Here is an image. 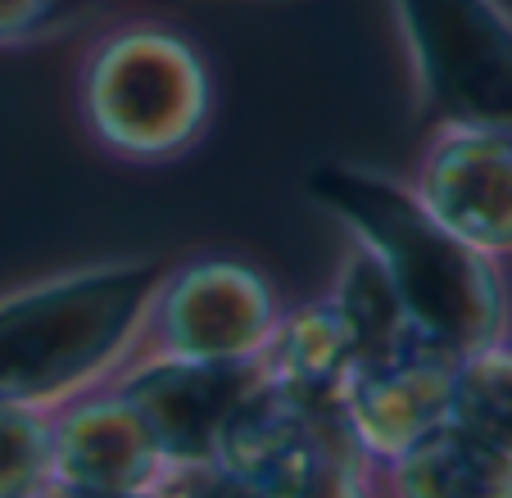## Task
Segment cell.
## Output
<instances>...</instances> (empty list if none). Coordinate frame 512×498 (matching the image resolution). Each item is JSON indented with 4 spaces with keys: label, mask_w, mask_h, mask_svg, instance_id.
<instances>
[{
    "label": "cell",
    "mask_w": 512,
    "mask_h": 498,
    "mask_svg": "<svg viewBox=\"0 0 512 498\" xmlns=\"http://www.w3.org/2000/svg\"><path fill=\"white\" fill-rule=\"evenodd\" d=\"M381 471L399 498H512V462L454 422L435 426Z\"/></svg>",
    "instance_id": "11"
},
{
    "label": "cell",
    "mask_w": 512,
    "mask_h": 498,
    "mask_svg": "<svg viewBox=\"0 0 512 498\" xmlns=\"http://www.w3.org/2000/svg\"><path fill=\"white\" fill-rule=\"evenodd\" d=\"M50 408L0 399V498H46Z\"/></svg>",
    "instance_id": "14"
},
{
    "label": "cell",
    "mask_w": 512,
    "mask_h": 498,
    "mask_svg": "<svg viewBox=\"0 0 512 498\" xmlns=\"http://www.w3.org/2000/svg\"><path fill=\"white\" fill-rule=\"evenodd\" d=\"M173 467L145 417L114 385L78 394L50 412V489L141 494L164 489Z\"/></svg>",
    "instance_id": "9"
},
{
    "label": "cell",
    "mask_w": 512,
    "mask_h": 498,
    "mask_svg": "<svg viewBox=\"0 0 512 498\" xmlns=\"http://www.w3.org/2000/svg\"><path fill=\"white\" fill-rule=\"evenodd\" d=\"M358 367V345L336 299L322 295L300 308H281L272 345L263 354V372L281 394L309 408L313 417L340 422V390Z\"/></svg>",
    "instance_id": "10"
},
{
    "label": "cell",
    "mask_w": 512,
    "mask_h": 498,
    "mask_svg": "<svg viewBox=\"0 0 512 498\" xmlns=\"http://www.w3.org/2000/svg\"><path fill=\"white\" fill-rule=\"evenodd\" d=\"M449 422L472 431L490 449L512 462V345H485L463 354L454 367V394H449Z\"/></svg>",
    "instance_id": "13"
},
{
    "label": "cell",
    "mask_w": 512,
    "mask_h": 498,
    "mask_svg": "<svg viewBox=\"0 0 512 498\" xmlns=\"http://www.w3.org/2000/svg\"><path fill=\"white\" fill-rule=\"evenodd\" d=\"M59 0H0V46H23L41 37L55 19Z\"/></svg>",
    "instance_id": "16"
},
{
    "label": "cell",
    "mask_w": 512,
    "mask_h": 498,
    "mask_svg": "<svg viewBox=\"0 0 512 498\" xmlns=\"http://www.w3.org/2000/svg\"><path fill=\"white\" fill-rule=\"evenodd\" d=\"M363 471H368V462L358 458L354 449H336L327 453V462L313 471V480L295 498H372Z\"/></svg>",
    "instance_id": "15"
},
{
    "label": "cell",
    "mask_w": 512,
    "mask_h": 498,
    "mask_svg": "<svg viewBox=\"0 0 512 498\" xmlns=\"http://www.w3.org/2000/svg\"><path fill=\"white\" fill-rule=\"evenodd\" d=\"M331 299H336V308L345 313L349 331H354L358 363L390 358L399 349H408L413 340H422L413 331V322H408V313L399 308L390 281L381 277V268L368 254H358L354 245H349V259L340 268L336 286H331Z\"/></svg>",
    "instance_id": "12"
},
{
    "label": "cell",
    "mask_w": 512,
    "mask_h": 498,
    "mask_svg": "<svg viewBox=\"0 0 512 498\" xmlns=\"http://www.w3.org/2000/svg\"><path fill=\"white\" fill-rule=\"evenodd\" d=\"M46 498H173L168 489H141V494H73V489H46Z\"/></svg>",
    "instance_id": "17"
},
{
    "label": "cell",
    "mask_w": 512,
    "mask_h": 498,
    "mask_svg": "<svg viewBox=\"0 0 512 498\" xmlns=\"http://www.w3.org/2000/svg\"><path fill=\"white\" fill-rule=\"evenodd\" d=\"M263 381L259 363H177V358H127L105 385L132 399L168 467H213L218 444L245 394Z\"/></svg>",
    "instance_id": "7"
},
{
    "label": "cell",
    "mask_w": 512,
    "mask_h": 498,
    "mask_svg": "<svg viewBox=\"0 0 512 498\" xmlns=\"http://www.w3.org/2000/svg\"><path fill=\"white\" fill-rule=\"evenodd\" d=\"M458 358L431 340H413L390 358H372L349 372L340 390V426L368 467H390L422 435L449 422Z\"/></svg>",
    "instance_id": "8"
},
{
    "label": "cell",
    "mask_w": 512,
    "mask_h": 498,
    "mask_svg": "<svg viewBox=\"0 0 512 498\" xmlns=\"http://www.w3.org/2000/svg\"><path fill=\"white\" fill-rule=\"evenodd\" d=\"M426 105L512 132V19L499 0H395Z\"/></svg>",
    "instance_id": "5"
},
{
    "label": "cell",
    "mask_w": 512,
    "mask_h": 498,
    "mask_svg": "<svg viewBox=\"0 0 512 498\" xmlns=\"http://www.w3.org/2000/svg\"><path fill=\"white\" fill-rule=\"evenodd\" d=\"M164 263L109 259L0 295V399L59 403L105 385L141 345Z\"/></svg>",
    "instance_id": "2"
},
{
    "label": "cell",
    "mask_w": 512,
    "mask_h": 498,
    "mask_svg": "<svg viewBox=\"0 0 512 498\" xmlns=\"http://www.w3.org/2000/svg\"><path fill=\"white\" fill-rule=\"evenodd\" d=\"M426 213L472 249L512 254V132L490 123L440 118L408 177Z\"/></svg>",
    "instance_id": "6"
},
{
    "label": "cell",
    "mask_w": 512,
    "mask_h": 498,
    "mask_svg": "<svg viewBox=\"0 0 512 498\" xmlns=\"http://www.w3.org/2000/svg\"><path fill=\"white\" fill-rule=\"evenodd\" d=\"M309 195L340 222L349 245L390 281L413 331L454 358L508 340V290L499 259L472 249L431 218L408 182L372 168L322 163Z\"/></svg>",
    "instance_id": "1"
},
{
    "label": "cell",
    "mask_w": 512,
    "mask_h": 498,
    "mask_svg": "<svg viewBox=\"0 0 512 498\" xmlns=\"http://www.w3.org/2000/svg\"><path fill=\"white\" fill-rule=\"evenodd\" d=\"M78 118L91 145L118 163L159 168L182 159L213 123L209 59L173 23H114L82 55Z\"/></svg>",
    "instance_id": "3"
},
{
    "label": "cell",
    "mask_w": 512,
    "mask_h": 498,
    "mask_svg": "<svg viewBox=\"0 0 512 498\" xmlns=\"http://www.w3.org/2000/svg\"><path fill=\"white\" fill-rule=\"evenodd\" d=\"M281 322L272 281L227 254L164 268L145 308V358L177 363H259Z\"/></svg>",
    "instance_id": "4"
}]
</instances>
